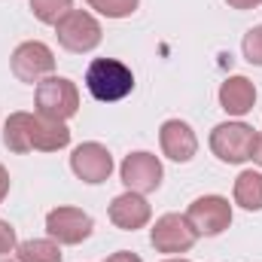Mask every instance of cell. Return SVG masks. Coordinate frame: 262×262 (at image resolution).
Returning <instances> with one entry per match:
<instances>
[{
  "label": "cell",
  "instance_id": "cell-26",
  "mask_svg": "<svg viewBox=\"0 0 262 262\" xmlns=\"http://www.w3.org/2000/svg\"><path fill=\"white\" fill-rule=\"evenodd\" d=\"M165 262H189V259H183V256H168Z\"/></svg>",
  "mask_w": 262,
  "mask_h": 262
},
{
  "label": "cell",
  "instance_id": "cell-6",
  "mask_svg": "<svg viewBox=\"0 0 262 262\" xmlns=\"http://www.w3.org/2000/svg\"><path fill=\"white\" fill-rule=\"evenodd\" d=\"M9 70L18 82H28V85H37L40 79L52 76L55 73V52L40 43V40H28V43H18L12 58H9Z\"/></svg>",
  "mask_w": 262,
  "mask_h": 262
},
{
  "label": "cell",
  "instance_id": "cell-14",
  "mask_svg": "<svg viewBox=\"0 0 262 262\" xmlns=\"http://www.w3.org/2000/svg\"><path fill=\"white\" fill-rule=\"evenodd\" d=\"M3 146L18 156L34 149V113H9L3 125Z\"/></svg>",
  "mask_w": 262,
  "mask_h": 262
},
{
  "label": "cell",
  "instance_id": "cell-17",
  "mask_svg": "<svg viewBox=\"0 0 262 262\" xmlns=\"http://www.w3.org/2000/svg\"><path fill=\"white\" fill-rule=\"evenodd\" d=\"M61 244L52 238H31L21 241L15 247V259L18 262H61Z\"/></svg>",
  "mask_w": 262,
  "mask_h": 262
},
{
  "label": "cell",
  "instance_id": "cell-25",
  "mask_svg": "<svg viewBox=\"0 0 262 262\" xmlns=\"http://www.w3.org/2000/svg\"><path fill=\"white\" fill-rule=\"evenodd\" d=\"M253 162L262 168V134L256 137V149H253Z\"/></svg>",
  "mask_w": 262,
  "mask_h": 262
},
{
  "label": "cell",
  "instance_id": "cell-7",
  "mask_svg": "<svg viewBox=\"0 0 262 262\" xmlns=\"http://www.w3.org/2000/svg\"><path fill=\"white\" fill-rule=\"evenodd\" d=\"M186 220L198 238H216L232 226V204L223 195H201L189 204Z\"/></svg>",
  "mask_w": 262,
  "mask_h": 262
},
{
  "label": "cell",
  "instance_id": "cell-3",
  "mask_svg": "<svg viewBox=\"0 0 262 262\" xmlns=\"http://www.w3.org/2000/svg\"><path fill=\"white\" fill-rule=\"evenodd\" d=\"M34 101H37V113H40V116L67 122V119L76 116V110H79V89H76L73 79L52 73V76H46V79L37 82Z\"/></svg>",
  "mask_w": 262,
  "mask_h": 262
},
{
  "label": "cell",
  "instance_id": "cell-19",
  "mask_svg": "<svg viewBox=\"0 0 262 262\" xmlns=\"http://www.w3.org/2000/svg\"><path fill=\"white\" fill-rule=\"evenodd\" d=\"M85 3H89V9H95L98 15H107V18H128L140 6V0H85Z\"/></svg>",
  "mask_w": 262,
  "mask_h": 262
},
{
  "label": "cell",
  "instance_id": "cell-18",
  "mask_svg": "<svg viewBox=\"0 0 262 262\" xmlns=\"http://www.w3.org/2000/svg\"><path fill=\"white\" fill-rule=\"evenodd\" d=\"M28 3H31L34 18L43 25H52V28L73 9V0H28Z\"/></svg>",
  "mask_w": 262,
  "mask_h": 262
},
{
  "label": "cell",
  "instance_id": "cell-16",
  "mask_svg": "<svg viewBox=\"0 0 262 262\" xmlns=\"http://www.w3.org/2000/svg\"><path fill=\"white\" fill-rule=\"evenodd\" d=\"M235 204L244 210H262V171H241L235 177Z\"/></svg>",
  "mask_w": 262,
  "mask_h": 262
},
{
  "label": "cell",
  "instance_id": "cell-9",
  "mask_svg": "<svg viewBox=\"0 0 262 262\" xmlns=\"http://www.w3.org/2000/svg\"><path fill=\"white\" fill-rule=\"evenodd\" d=\"M119 177H122L125 189L140 192V195H149V192H156V189L162 186L165 171H162L159 156L140 149V152H131V156L122 159V165H119Z\"/></svg>",
  "mask_w": 262,
  "mask_h": 262
},
{
  "label": "cell",
  "instance_id": "cell-5",
  "mask_svg": "<svg viewBox=\"0 0 262 262\" xmlns=\"http://www.w3.org/2000/svg\"><path fill=\"white\" fill-rule=\"evenodd\" d=\"M198 235L195 229L189 226L186 213H162L152 229H149V244L165 253V256H180V253H189L195 247Z\"/></svg>",
  "mask_w": 262,
  "mask_h": 262
},
{
  "label": "cell",
  "instance_id": "cell-1",
  "mask_svg": "<svg viewBox=\"0 0 262 262\" xmlns=\"http://www.w3.org/2000/svg\"><path fill=\"white\" fill-rule=\"evenodd\" d=\"M85 89L101 104H116L134 92V73L119 58H95L85 70Z\"/></svg>",
  "mask_w": 262,
  "mask_h": 262
},
{
  "label": "cell",
  "instance_id": "cell-2",
  "mask_svg": "<svg viewBox=\"0 0 262 262\" xmlns=\"http://www.w3.org/2000/svg\"><path fill=\"white\" fill-rule=\"evenodd\" d=\"M259 131L247 122H220L210 131V152L226 165H244L253 159Z\"/></svg>",
  "mask_w": 262,
  "mask_h": 262
},
{
  "label": "cell",
  "instance_id": "cell-21",
  "mask_svg": "<svg viewBox=\"0 0 262 262\" xmlns=\"http://www.w3.org/2000/svg\"><path fill=\"white\" fill-rule=\"evenodd\" d=\"M15 247H18L15 229H12L6 220H0V256H9V253H15Z\"/></svg>",
  "mask_w": 262,
  "mask_h": 262
},
{
  "label": "cell",
  "instance_id": "cell-8",
  "mask_svg": "<svg viewBox=\"0 0 262 262\" xmlns=\"http://www.w3.org/2000/svg\"><path fill=\"white\" fill-rule=\"evenodd\" d=\"M95 232V220L82 210V207H55L46 213V235L58 244H82L89 235Z\"/></svg>",
  "mask_w": 262,
  "mask_h": 262
},
{
  "label": "cell",
  "instance_id": "cell-20",
  "mask_svg": "<svg viewBox=\"0 0 262 262\" xmlns=\"http://www.w3.org/2000/svg\"><path fill=\"white\" fill-rule=\"evenodd\" d=\"M241 49H244V58H247L250 64L262 67V25L250 28V31L244 34V43H241Z\"/></svg>",
  "mask_w": 262,
  "mask_h": 262
},
{
  "label": "cell",
  "instance_id": "cell-23",
  "mask_svg": "<svg viewBox=\"0 0 262 262\" xmlns=\"http://www.w3.org/2000/svg\"><path fill=\"white\" fill-rule=\"evenodd\" d=\"M9 195V171L0 165V204H3V198Z\"/></svg>",
  "mask_w": 262,
  "mask_h": 262
},
{
  "label": "cell",
  "instance_id": "cell-27",
  "mask_svg": "<svg viewBox=\"0 0 262 262\" xmlns=\"http://www.w3.org/2000/svg\"><path fill=\"white\" fill-rule=\"evenodd\" d=\"M0 262H12V259H3V256H0ZM15 262H18V259H15Z\"/></svg>",
  "mask_w": 262,
  "mask_h": 262
},
{
  "label": "cell",
  "instance_id": "cell-12",
  "mask_svg": "<svg viewBox=\"0 0 262 262\" xmlns=\"http://www.w3.org/2000/svg\"><path fill=\"white\" fill-rule=\"evenodd\" d=\"M159 143H162V152H165L171 162H180V165L192 162L195 152H198L195 131H192L189 122H183V119H168V122H162V128H159Z\"/></svg>",
  "mask_w": 262,
  "mask_h": 262
},
{
  "label": "cell",
  "instance_id": "cell-11",
  "mask_svg": "<svg viewBox=\"0 0 262 262\" xmlns=\"http://www.w3.org/2000/svg\"><path fill=\"white\" fill-rule=\"evenodd\" d=\"M107 216H110V223H113L116 229H122V232H137V229H143V226L152 220V207H149L146 195L125 189L122 195H116L110 201Z\"/></svg>",
  "mask_w": 262,
  "mask_h": 262
},
{
  "label": "cell",
  "instance_id": "cell-15",
  "mask_svg": "<svg viewBox=\"0 0 262 262\" xmlns=\"http://www.w3.org/2000/svg\"><path fill=\"white\" fill-rule=\"evenodd\" d=\"M70 143V128L67 122L49 119V116H34V149L40 152H58Z\"/></svg>",
  "mask_w": 262,
  "mask_h": 262
},
{
  "label": "cell",
  "instance_id": "cell-22",
  "mask_svg": "<svg viewBox=\"0 0 262 262\" xmlns=\"http://www.w3.org/2000/svg\"><path fill=\"white\" fill-rule=\"evenodd\" d=\"M107 262H143V259H140L137 253H131V250H116Z\"/></svg>",
  "mask_w": 262,
  "mask_h": 262
},
{
  "label": "cell",
  "instance_id": "cell-10",
  "mask_svg": "<svg viewBox=\"0 0 262 262\" xmlns=\"http://www.w3.org/2000/svg\"><path fill=\"white\" fill-rule=\"evenodd\" d=\"M70 171L89 183V186H98V183H107L110 174H113V156L104 143L98 140H89V143H79L73 152H70Z\"/></svg>",
  "mask_w": 262,
  "mask_h": 262
},
{
  "label": "cell",
  "instance_id": "cell-4",
  "mask_svg": "<svg viewBox=\"0 0 262 262\" xmlns=\"http://www.w3.org/2000/svg\"><path fill=\"white\" fill-rule=\"evenodd\" d=\"M55 37H58V43L64 46L67 52L85 55V52H95L101 46L104 28H101V21L89 9H70L64 18L55 25Z\"/></svg>",
  "mask_w": 262,
  "mask_h": 262
},
{
  "label": "cell",
  "instance_id": "cell-24",
  "mask_svg": "<svg viewBox=\"0 0 262 262\" xmlns=\"http://www.w3.org/2000/svg\"><path fill=\"white\" fill-rule=\"evenodd\" d=\"M226 3H229L232 9H256L262 0H226Z\"/></svg>",
  "mask_w": 262,
  "mask_h": 262
},
{
  "label": "cell",
  "instance_id": "cell-13",
  "mask_svg": "<svg viewBox=\"0 0 262 262\" xmlns=\"http://www.w3.org/2000/svg\"><path fill=\"white\" fill-rule=\"evenodd\" d=\"M220 107L229 113V116H235V119H241V116H247L250 110H253V104H256V85L247 79V76H229L223 85H220Z\"/></svg>",
  "mask_w": 262,
  "mask_h": 262
}]
</instances>
